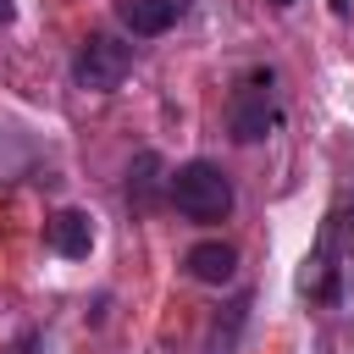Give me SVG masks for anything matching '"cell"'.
<instances>
[{
  "label": "cell",
  "instance_id": "cell-6",
  "mask_svg": "<svg viewBox=\"0 0 354 354\" xmlns=\"http://www.w3.org/2000/svg\"><path fill=\"white\" fill-rule=\"evenodd\" d=\"M183 11H188V0H116V17H122V28H127L133 39L166 33Z\"/></svg>",
  "mask_w": 354,
  "mask_h": 354
},
{
  "label": "cell",
  "instance_id": "cell-12",
  "mask_svg": "<svg viewBox=\"0 0 354 354\" xmlns=\"http://www.w3.org/2000/svg\"><path fill=\"white\" fill-rule=\"evenodd\" d=\"M271 6H277V11H288V6H293V0H271Z\"/></svg>",
  "mask_w": 354,
  "mask_h": 354
},
{
  "label": "cell",
  "instance_id": "cell-7",
  "mask_svg": "<svg viewBox=\"0 0 354 354\" xmlns=\"http://www.w3.org/2000/svg\"><path fill=\"white\" fill-rule=\"evenodd\" d=\"M50 249L61 260H88V249H94V216L88 210H61L50 221Z\"/></svg>",
  "mask_w": 354,
  "mask_h": 354
},
{
  "label": "cell",
  "instance_id": "cell-11",
  "mask_svg": "<svg viewBox=\"0 0 354 354\" xmlns=\"http://www.w3.org/2000/svg\"><path fill=\"white\" fill-rule=\"evenodd\" d=\"M348 6H354V0H332V11H337V17H343V11H348Z\"/></svg>",
  "mask_w": 354,
  "mask_h": 354
},
{
  "label": "cell",
  "instance_id": "cell-1",
  "mask_svg": "<svg viewBox=\"0 0 354 354\" xmlns=\"http://www.w3.org/2000/svg\"><path fill=\"white\" fill-rule=\"evenodd\" d=\"M166 199L177 205V216H188L199 227H216L232 216V183L216 160H183L166 177Z\"/></svg>",
  "mask_w": 354,
  "mask_h": 354
},
{
  "label": "cell",
  "instance_id": "cell-8",
  "mask_svg": "<svg viewBox=\"0 0 354 354\" xmlns=\"http://www.w3.org/2000/svg\"><path fill=\"white\" fill-rule=\"evenodd\" d=\"M166 160L155 155V149H144L138 160H133V171H127V199H133V210H149L160 194H166Z\"/></svg>",
  "mask_w": 354,
  "mask_h": 354
},
{
  "label": "cell",
  "instance_id": "cell-3",
  "mask_svg": "<svg viewBox=\"0 0 354 354\" xmlns=\"http://www.w3.org/2000/svg\"><path fill=\"white\" fill-rule=\"evenodd\" d=\"M271 66L266 72H249L243 83H238V94H232V105H227V127H232V138L238 144H260L271 127H277V94H271Z\"/></svg>",
  "mask_w": 354,
  "mask_h": 354
},
{
  "label": "cell",
  "instance_id": "cell-2",
  "mask_svg": "<svg viewBox=\"0 0 354 354\" xmlns=\"http://www.w3.org/2000/svg\"><path fill=\"white\" fill-rule=\"evenodd\" d=\"M127 72H133V44H122L116 33H88L72 55V83L83 94H111L127 83Z\"/></svg>",
  "mask_w": 354,
  "mask_h": 354
},
{
  "label": "cell",
  "instance_id": "cell-4",
  "mask_svg": "<svg viewBox=\"0 0 354 354\" xmlns=\"http://www.w3.org/2000/svg\"><path fill=\"white\" fill-rule=\"evenodd\" d=\"M332 260H337V216L326 221V232H321L315 254H304L299 293H310V299H337V271H343V266H332Z\"/></svg>",
  "mask_w": 354,
  "mask_h": 354
},
{
  "label": "cell",
  "instance_id": "cell-9",
  "mask_svg": "<svg viewBox=\"0 0 354 354\" xmlns=\"http://www.w3.org/2000/svg\"><path fill=\"white\" fill-rule=\"evenodd\" d=\"M243 321H249V293H238V299L227 304V315L210 321V332H205V354H238V332H243Z\"/></svg>",
  "mask_w": 354,
  "mask_h": 354
},
{
  "label": "cell",
  "instance_id": "cell-5",
  "mask_svg": "<svg viewBox=\"0 0 354 354\" xmlns=\"http://www.w3.org/2000/svg\"><path fill=\"white\" fill-rule=\"evenodd\" d=\"M183 271H188L194 282H205V288H221V282L238 277V249L221 243V238H205V243H194V249L183 254Z\"/></svg>",
  "mask_w": 354,
  "mask_h": 354
},
{
  "label": "cell",
  "instance_id": "cell-10",
  "mask_svg": "<svg viewBox=\"0 0 354 354\" xmlns=\"http://www.w3.org/2000/svg\"><path fill=\"white\" fill-rule=\"evenodd\" d=\"M11 17H17V0H0V28H6Z\"/></svg>",
  "mask_w": 354,
  "mask_h": 354
}]
</instances>
